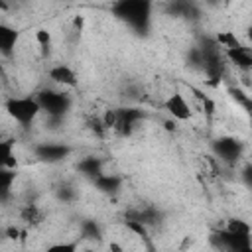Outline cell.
Returning <instances> with one entry per match:
<instances>
[{
    "label": "cell",
    "instance_id": "cell-27",
    "mask_svg": "<svg viewBox=\"0 0 252 252\" xmlns=\"http://www.w3.org/2000/svg\"><path fill=\"white\" fill-rule=\"evenodd\" d=\"M205 2H207L209 6H219V4H220V0H205Z\"/></svg>",
    "mask_w": 252,
    "mask_h": 252
},
{
    "label": "cell",
    "instance_id": "cell-2",
    "mask_svg": "<svg viewBox=\"0 0 252 252\" xmlns=\"http://www.w3.org/2000/svg\"><path fill=\"white\" fill-rule=\"evenodd\" d=\"M41 112L47 114L49 124H61L67 116V112L71 110V96L63 91H55V89H43L37 93L35 96Z\"/></svg>",
    "mask_w": 252,
    "mask_h": 252
},
{
    "label": "cell",
    "instance_id": "cell-7",
    "mask_svg": "<svg viewBox=\"0 0 252 252\" xmlns=\"http://www.w3.org/2000/svg\"><path fill=\"white\" fill-rule=\"evenodd\" d=\"M142 120H144V112L140 108H134V106L116 108V120L112 130H116L120 136H130Z\"/></svg>",
    "mask_w": 252,
    "mask_h": 252
},
{
    "label": "cell",
    "instance_id": "cell-9",
    "mask_svg": "<svg viewBox=\"0 0 252 252\" xmlns=\"http://www.w3.org/2000/svg\"><path fill=\"white\" fill-rule=\"evenodd\" d=\"M222 53H224V59H228L232 65H236L238 69H242V71H250V67H252V51H250V47H246V45H236V47H230V49H222Z\"/></svg>",
    "mask_w": 252,
    "mask_h": 252
},
{
    "label": "cell",
    "instance_id": "cell-1",
    "mask_svg": "<svg viewBox=\"0 0 252 252\" xmlns=\"http://www.w3.org/2000/svg\"><path fill=\"white\" fill-rule=\"evenodd\" d=\"M112 16L126 24L136 33L150 32L152 24V0H116L112 4Z\"/></svg>",
    "mask_w": 252,
    "mask_h": 252
},
{
    "label": "cell",
    "instance_id": "cell-23",
    "mask_svg": "<svg viewBox=\"0 0 252 252\" xmlns=\"http://www.w3.org/2000/svg\"><path fill=\"white\" fill-rule=\"evenodd\" d=\"M226 230H230V232H236V234H250V232H252L250 224H248L246 220H240V219H232V220H228V224H226Z\"/></svg>",
    "mask_w": 252,
    "mask_h": 252
},
{
    "label": "cell",
    "instance_id": "cell-24",
    "mask_svg": "<svg viewBox=\"0 0 252 252\" xmlns=\"http://www.w3.org/2000/svg\"><path fill=\"white\" fill-rule=\"evenodd\" d=\"M193 93H195V96L199 98V102L203 104L205 112H207V114H213V112H215V102H213V100H211L203 91H199V89H193Z\"/></svg>",
    "mask_w": 252,
    "mask_h": 252
},
{
    "label": "cell",
    "instance_id": "cell-11",
    "mask_svg": "<svg viewBox=\"0 0 252 252\" xmlns=\"http://www.w3.org/2000/svg\"><path fill=\"white\" fill-rule=\"evenodd\" d=\"M93 187L96 189V191H100L102 195H116V193H120L122 191V177H118V175H112V173H100V175H96L93 181Z\"/></svg>",
    "mask_w": 252,
    "mask_h": 252
},
{
    "label": "cell",
    "instance_id": "cell-20",
    "mask_svg": "<svg viewBox=\"0 0 252 252\" xmlns=\"http://www.w3.org/2000/svg\"><path fill=\"white\" fill-rule=\"evenodd\" d=\"M228 94L236 100V104H240L246 112H250L252 102H250V94H248L246 91H242V89H238V87H230V89H228Z\"/></svg>",
    "mask_w": 252,
    "mask_h": 252
},
{
    "label": "cell",
    "instance_id": "cell-26",
    "mask_svg": "<svg viewBox=\"0 0 252 252\" xmlns=\"http://www.w3.org/2000/svg\"><path fill=\"white\" fill-rule=\"evenodd\" d=\"M6 236H8V238H18V236H20V228L8 226V228H6Z\"/></svg>",
    "mask_w": 252,
    "mask_h": 252
},
{
    "label": "cell",
    "instance_id": "cell-15",
    "mask_svg": "<svg viewBox=\"0 0 252 252\" xmlns=\"http://www.w3.org/2000/svg\"><path fill=\"white\" fill-rule=\"evenodd\" d=\"M16 156H14V142L12 140H0V167H16Z\"/></svg>",
    "mask_w": 252,
    "mask_h": 252
},
{
    "label": "cell",
    "instance_id": "cell-14",
    "mask_svg": "<svg viewBox=\"0 0 252 252\" xmlns=\"http://www.w3.org/2000/svg\"><path fill=\"white\" fill-rule=\"evenodd\" d=\"M16 175V167H0V203L10 201Z\"/></svg>",
    "mask_w": 252,
    "mask_h": 252
},
{
    "label": "cell",
    "instance_id": "cell-22",
    "mask_svg": "<svg viewBox=\"0 0 252 252\" xmlns=\"http://www.w3.org/2000/svg\"><path fill=\"white\" fill-rule=\"evenodd\" d=\"M124 222H126V228L132 230L136 236H140V238H148V228H150V226H146L144 222L134 220V219H126Z\"/></svg>",
    "mask_w": 252,
    "mask_h": 252
},
{
    "label": "cell",
    "instance_id": "cell-6",
    "mask_svg": "<svg viewBox=\"0 0 252 252\" xmlns=\"http://www.w3.org/2000/svg\"><path fill=\"white\" fill-rule=\"evenodd\" d=\"M73 148L61 142H39L33 146V156L43 163H59L71 156Z\"/></svg>",
    "mask_w": 252,
    "mask_h": 252
},
{
    "label": "cell",
    "instance_id": "cell-25",
    "mask_svg": "<svg viewBox=\"0 0 252 252\" xmlns=\"http://www.w3.org/2000/svg\"><path fill=\"white\" fill-rule=\"evenodd\" d=\"M49 250H69V252H73V250H77V242H71V244H53V246H49Z\"/></svg>",
    "mask_w": 252,
    "mask_h": 252
},
{
    "label": "cell",
    "instance_id": "cell-17",
    "mask_svg": "<svg viewBox=\"0 0 252 252\" xmlns=\"http://www.w3.org/2000/svg\"><path fill=\"white\" fill-rule=\"evenodd\" d=\"M55 197H57L59 201H63V203H71V201H75V197H77V189H75L73 183L63 181V183H59V185L55 187Z\"/></svg>",
    "mask_w": 252,
    "mask_h": 252
},
{
    "label": "cell",
    "instance_id": "cell-21",
    "mask_svg": "<svg viewBox=\"0 0 252 252\" xmlns=\"http://www.w3.org/2000/svg\"><path fill=\"white\" fill-rule=\"evenodd\" d=\"M35 41H37V45L41 47L43 53H49V49H51V33H49L47 30L39 28V30L35 32Z\"/></svg>",
    "mask_w": 252,
    "mask_h": 252
},
{
    "label": "cell",
    "instance_id": "cell-19",
    "mask_svg": "<svg viewBox=\"0 0 252 252\" xmlns=\"http://www.w3.org/2000/svg\"><path fill=\"white\" fill-rule=\"evenodd\" d=\"M215 41L219 43L220 49H230V47L240 45L236 33H232V32H220V33H217V35H215Z\"/></svg>",
    "mask_w": 252,
    "mask_h": 252
},
{
    "label": "cell",
    "instance_id": "cell-3",
    "mask_svg": "<svg viewBox=\"0 0 252 252\" xmlns=\"http://www.w3.org/2000/svg\"><path fill=\"white\" fill-rule=\"evenodd\" d=\"M4 110L12 120H16L22 126H30L41 112L35 96H12L4 102Z\"/></svg>",
    "mask_w": 252,
    "mask_h": 252
},
{
    "label": "cell",
    "instance_id": "cell-10",
    "mask_svg": "<svg viewBox=\"0 0 252 252\" xmlns=\"http://www.w3.org/2000/svg\"><path fill=\"white\" fill-rule=\"evenodd\" d=\"M18 39H20V32L16 28L0 22V55L2 57H12L14 55Z\"/></svg>",
    "mask_w": 252,
    "mask_h": 252
},
{
    "label": "cell",
    "instance_id": "cell-5",
    "mask_svg": "<svg viewBox=\"0 0 252 252\" xmlns=\"http://www.w3.org/2000/svg\"><path fill=\"white\" fill-rule=\"evenodd\" d=\"M213 154L226 165H234L242 154H244V144L234 138V136H220L213 142Z\"/></svg>",
    "mask_w": 252,
    "mask_h": 252
},
{
    "label": "cell",
    "instance_id": "cell-18",
    "mask_svg": "<svg viewBox=\"0 0 252 252\" xmlns=\"http://www.w3.org/2000/svg\"><path fill=\"white\" fill-rule=\"evenodd\" d=\"M22 219L28 222V224H39L41 220H43V213H41V209L37 207V205H26L24 209H22Z\"/></svg>",
    "mask_w": 252,
    "mask_h": 252
},
{
    "label": "cell",
    "instance_id": "cell-16",
    "mask_svg": "<svg viewBox=\"0 0 252 252\" xmlns=\"http://www.w3.org/2000/svg\"><path fill=\"white\" fill-rule=\"evenodd\" d=\"M81 236L85 240H98L102 236V230H100V226H98L96 220L87 219V220L81 222Z\"/></svg>",
    "mask_w": 252,
    "mask_h": 252
},
{
    "label": "cell",
    "instance_id": "cell-13",
    "mask_svg": "<svg viewBox=\"0 0 252 252\" xmlns=\"http://www.w3.org/2000/svg\"><path fill=\"white\" fill-rule=\"evenodd\" d=\"M49 79H51L53 83H57V85H63V87H75V85H77V75H75V71H73L69 65H63V63L53 65V67L49 69Z\"/></svg>",
    "mask_w": 252,
    "mask_h": 252
},
{
    "label": "cell",
    "instance_id": "cell-4",
    "mask_svg": "<svg viewBox=\"0 0 252 252\" xmlns=\"http://www.w3.org/2000/svg\"><path fill=\"white\" fill-rule=\"evenodd\" d=\"M211 242H213L217 248L228 250V252H250V250H252L250 234H236V232H230V230H226V228L213 232Z\"/></svg>",
    "mask_w": 252,
    "mask_h": 252
},
{
    "label": "cell",
    "instance_id": "cell-12",
    "mask_svg": "<svg viewBox=\"0 0 252 252\" xmlns=\"http://www.w3.org/2000/svg\"><path fill=\"white\" fill-rule=\"evenodd\" d=\"M104 171V163L100 158L96 156H87V158H81L77 161V173L89 181H93L96 175H100Z\"/></svg>",
    "mask_w": 252,
    "mask_h": 252
},
{
    "label": "cell",
    "instance_id": "cell-8",
    "mask_svg": "<svg viewBox=\"0 0 252 252\" xmlns=\"http://www.w3.org/2000/svg\"><path fill=\"white\" fill-rule=\"evenodd\" d=\"M163 108L171 114L173 120H189L191 114H193V110H191L187 98H185L181 93L169 94V96L165 98V102H163Z\"/></svg>",
    "mask_w": 252,
    "mask_h": 252
}]
</instances>
